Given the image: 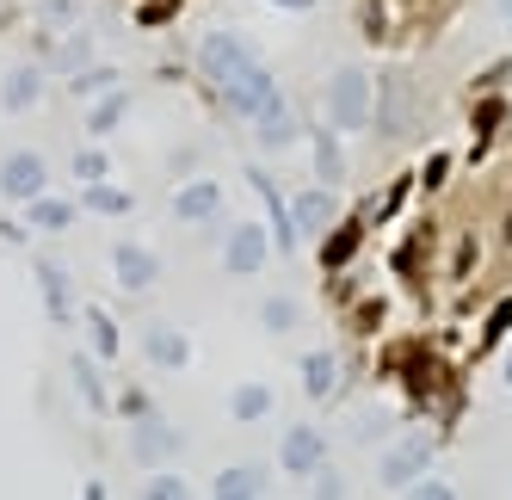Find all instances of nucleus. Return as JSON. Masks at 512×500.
Returning <instances> with one entry per match:
<instances>
[{
	"label": "nucleus",
	"mask_w": 512,
	"mask_h": 500,
	"mask_svg": "<svg viewBox=\"0 0 512 500\" xmlns=\"http://www.w3.org/2000/svg\"><path fill=\"white\" fill-rule=\"evenodd\" d=\"M266 254H278L272 235H266L260 223H241V229H229V241H223V272L253 278V272H266Z\"/></svg>",
	"instance_id": "obj_7"
},
{
	"label": "nucleus",
	"mask_w": 512,
	"mask_h": 500,
	"mask_svg": "<svg viewBox=\"0 0 512 500\" xmlns=\"http://www.w3.org/2000/svg\"><path fill=\"white\" fill-rule=\"evenodd\" d=\"M371 105H377V81L364 75V68H334L327 75V124H334L340 136L352 130H371Z\"/></svg>",
	"instance_id": "obj_2"
},
{
	"label": "nucleus",
	"mask_w": 512,
	"mask_h": 500,
	"mask_svg": "<svg viewBox=\"0 0 512 500\" xmlns=\"http://www.w3.org/2000/svg\"><path fill=\"white\" fill-rule=\"evenodd\" d=\"M99 87H118V68L87 62L81 75H68V99H99Z\"/></svg>",
	"instance_id": "obj_27"
},
{
	"label": "nucleus",
	"mask_w": 512,
	"mask_h": 500,
	"mask_svg": "<svg viewBox=\"0 0 512 500\" xmlns=\"http://www.w3.org/2000/svg\"><path fill=\"white\" fill-rule=\"evenodd\" d=\"M290 217H297V235H303V241L327 235V223H334V192H327V186H309V192H297V204H290Z\"/></svg>",
	"instance_id": "obj_15"
},
{
	"label": "nucleus",
	"mask_w": 512,
	"mask_h": 500,
	"mask_svg": "<svg viewBox=\"0 0 512 500\" xmlns=\"http://www.w3.org/2000/svg\"><path fill=\"white\" fill-rule=\"evenodd\" d=\"M142 359H149L155 371H186L192 365V340L179 328H167V321H155V328L142 334Z\"/></svg>",
	"instance_id": "obj_11"
},
{
	"label": "nucleus",
	"mask_w": 512,
	"mask_h": 500,
	"mask_svg": "<svg viewBox=\"0 0 512 500\" xmlns=\"http://www.w3.org/2000/svg\"><path fill=\"white\" fill-rule=\"evenodd\" d=\"M68 173H75V180H105V149H81L68 161Z\"/></svg>",
	"instance_id": "obj_31"
},
{
	"label": "nucleus",
	"mask_w": 512,
	"mask_h": 500,
	"mask_svg": "<svg viewBox=\"0 0 512 500\" xmlns=\"http://www.w3.org/2000/svg\"><path fill=\"white\" fill-rule=\"evenodd\" d=\"M87 62H93V38H87V31H68V38L50 44V68H62V75H81Z\"/></svg>",
	"instance_id": "obj_23"
},
{
	"label": "nucleus",
	"mask_w": 512,
	"mask_h": 500,
	"mask_svg": "<svg viewBox=\"0 0 512 500\" xmlns=\"http://www.w3.org/2000/svg\"><path fill=\"white\" fill-rule=\"evenodd\" d=\"M81 328H87V340H93V352H99V359H118V321L112 315H105V309H81Z\"/></svg>",
	"instance_id": "obj_25"
},
{
	"label": "nucleus",
	"mask_w": 512,
	"mask_h": 500,
	"mask_svg": "<svg viewBox=\"0 0 512 500\" xmlns=\"http://www.w3.org/2000/svg\"><path fill=\"white\" fill-rule=\"evenodd\" d=\"M112 272H118V291H155L161 284V254L142 241H112Z\"/></svg>",
	"instance_id": "obj_6"
},
{
	"label": "nucleus",
	"mask_w": 512,
	"mask_h": 500,
	"mask_svg": "<svg viewBox=\"0 0 512 500\" xmlns=\"http://www.w3.org/2000/svg\"><path fill=\"white\" fill-rule=\"evenodd\" d=\"M445 173H451V161L432 155V161H426V186H445Z\"/></svg>",
	"instance_id": "obj_37"
},
{
	"label": "nucleus",
	"mask_w": 512,
	"mask_h": 500,
	"mask_svg": "<svg viewBox=\"0 0 512 500\" xmlns=\"http://www.w3.org/2000/svg\"><path fill=\"white\" fill-rule=\"evenodd\" d=\"M506 328H512V297H506V303H494V315H488V340H500Z\"/></svg>",
	"instance_id": "obj_36"
},
{
	"label": "nucleus",
	"mask_w": 512,
	"mask_h": 500,
	"mask_svg": "<svg viewBox=\"0 0 512 500\" xmlns=\"http://www.w3.org/2000/svg\"><path fill=\"white\" fill-rule=\"evenodd\" d=\"M506 389H512V359H506Z\"/></svg>",
	"instance_id": "obj_41"
},
{
	"label": "nucleus",
	"mask_w": 512,
	"mask_h": 500,
	"mask_svg": "<svg viewBox=\"0 0 512 500\" xmlns=\"http://www.w3.org/2000/svg\"><path fill=\"white\" fill-rule=\"evenodd\" d=\"M0 241H31V223H0Z\"/></svg>",
	"instance_id": "obj_38"
},
{
	"label": "nucleus",
	"mask_w": 512,
	"mask_h": 500,
	"mask_svg": "<svg viewBox=\"0 0 512 500\" xmlns=\"http://www.w3.org/2000/svg\"><path fill=\"white\" fill-rule=\"evenodd\" d=\"M81 210H93V217H130V210H136V198H130L118 180H87V198H81Z\"/></svg>",
	"instance_id": "obj_21"
},
{
	"label": "nucleus",
	"mask_w": 512,
	"mask_h": 500,
	"mask_svg": "<svg viewBox=\"0 0 512 500\" xmlns=\"http://www.w3.org/2000/svg\"><path fill=\"white\" fill-rule=\"evenodd\" d=\"M309 488H315V494H346V482H340L334 470H327V463H321V470L309 476Z\"/></svg>",
	"instance_id": "obj_35"
},
{
	"label": "nucleus",
	"mask_w": 512,
	"mask_h": 500,
	"mask_svg": "<svg viewBox=\"0 0 512 500\" xmlns=\"http://www.w3.org/2000/svg\"><path fill=\"white\" fill-rule=\"evenodd\" d=\"M408 494H420V500H451V494H457V488H451V482H445V476H432V470H426V476H420V482H414V488H408Z\"/></svg>",
	"instance_id": "obj_33"
},
{
	"label": "nucleus",
	"mask_w": 512,
	"mask_h": 500,
	"mask_svg": "<svg viewBox=\"0 0 512 500\" xmlns=\"http://www.w3.org/2000/svg\"><path fill=\"white\" fill-rule=\"evenodd\" d=\"M38 99H44V68L38 62L7 68V81H0V112H31Z\"/></svg>",
	"instance_id": "obj_14"
},
{
	"label": "nucleus",
	"mask_w": 512,
	"mask_h": 500,
	"mask_svg": "<svg viewBox=\"0 0 512 500\" xmlns=\"http://www.w3.org/2000/svg\"><path fill=\"white\" fill-rule=\"evenodd\" d=\"M216 210H223V186H216V180H186L167 198L173 223H216Z\"/></svg>",
	"instance_id": "obj_10"
},
{
	"label": "nucleus",
	"mask_w": 512,
	"mask_h": 500,
	"mask_svg": "<svg viewBox=\"0 0 512 500\" xmlns=\"http://www.w3.org/2000/svg\"><path fill=\"white\" fill-rule=\"evenodd\" d=\"M38 192H50V167H44V155L19 149V155L0 161V198H7V204H31Z\"/></svg>",
	"instance_id": "obj_5"
},
{
	"label": "nucleus",
	"mask_w": 512,
	"mask_h": 500,
	"mask_svg": "<svg viewBox=\"0 0 512 500\" xmlns=\"http://www.w3.org/2000/svg\"><path fill=\"white\" fill-rule=\"evenodd\" d=\"M253 136H260V149L278 155V149H297V112H290V99L278 93L260 118H253Z\"/></svg>",
	"instance_id": "obj_12"
},
{
	"label": "nucleus",
	"mask_w": 512,
	"mask_h": 500,
	"mask_svg": "<svg viewBox=\"0 0 512 500\" xmlns=\"http://www.w3.org/2000/svg\"><path fill=\"white\" fill-rule=\"evenodd\" d=\"M401 105H408V75H383V93L371 105V130L401 136Z\"/></svg>",
	"instance_id": "obj_19"
},
{
	"label": "nucleus",
	"mask_w": 512,
	"mask_h": 500,
	"mask_svg": "<svg viewBox=\"0 0 512 500\" xmlns=\"http://www.w3.org/2000/svg\"><path fill=\"white\" fill-rule=\"evenodd\" d=\"M321 463H327V439L315 433V426H290V433H284V445H278V470L309 482V476L321 470Z\"/></svg>",
	"instance_id": "obj_9"
},
{
	"label": "nucleus",
	"mask_w": 512,
	"mask_h": 500,
	"mask_svg": "<svg viewBox=\"0 0 512 500\" xmlns=\"http://www.w3.org/2000/svg\"><path fill=\"white\" fill-rule=\"evenodd\" d=\"M75 217H81V204H75V198H56V192H38V198L25 204V223H31V229H44V235L68 229Z\"/></svg>",
	"instance_id": "obj_18"
},
{
	"label": "nucleus",
	"mask_w": 512,
	"mask_h": 500,
	"mask_svg": "<svg viewBox=\"0 0 512 500\" xmlns=\"http://www.w3.org/2000/svg\"><path fill=\"white\" fill-rule=\"evenodd\" d=\"M179 445H186V433H179L173 420H161V414L130 420V457L142 463V470H161L167 457H179Z\"/></svg>",
	"instance_id": "obj_4"
},
{
	"label": "nucleus",
	"mask_w": 512,
	"mask_h": 500,
	"mask_svg": "<svg viewBox=\"0 0 512 500\" xmlns=\"http://www.w3.org/2000/svg\"><path fill=\"white\" fill-rule=\"evenodd\" d=\"M44 25H50V31L81 25V0H50V7H44Z\"/></svg>",
	"instance_id": "obj_30"
},
{
	"label": "nucleus",
	"mask_w": 512,
	"mask_h": 500,
	"mask_svg": "<svg viewBox=\"0 0 512 500\" xmlns=\"http://www.w3.org/2000/svg\"><path fill=\"white\" fill-rule=\"evenodd\" d=\"M272 476L260 470V463H235V470H216V500H253V494H266Z\"/></svg>",
	"instance_id": "obj_20"
},
{
	"label": "nucleus",
	"mask_w": 512,
	"mask_h": 500,
	"mask_svg": "<svg viewBox=\"0 0 512 500\" xmlns=\"http://www.w3.org/2000/svg\"><path fill=\"white\" fill-rule=\"evenodd\" d=\"M352 247H358V229H352V223H346V229H334V235H327V266L352 260Z\"/></svg>",
	"instance_id": "obj_32"
},
{
	"label": "nucleus",
	"mask_w": 512,
	"mask_h": 500,
	"mask_svg": "<svg viewBox=\"0 0 512 500\" xmlns=\"http://www.w3.org/2000/svg\"><path fill=\"white\" fill-rule=\"evenodd\" d=\"M260 321H266L272 334H290V328H297V321H303V309L290 303V297H266V303H260Z\"/></svg>",
	"instance_id": "obj_28"
},
{
	"label": "nucleus",
	"mask_w": 512,
	"mask_h": 500,
	"mask_svg": "<svg viewBox=\"0 0 512 500\" xmlns=\"http://www.w3.org/2000/svg\"><path fill=\"white\" fill-rule=\"evenodd\" d=\"M315 173H321V186H340L346 180V155H340V130L334 124L315 130Z\"/></svg>",
	"instance_id": "obj_22"
},
{
	"label": "nucleus",
	"mask_w": 512,
	"mask_h": 500,
	"mask_svg": "<svg viewBox=\"0 0 512 500\" xmlns=\"http://www.w3.org/2000/svg\"><path fill=\"white\" fill-rule=\"evenodd\" d=\"M340 389V359L327 346H315V352H303V396L309 402H327Z\"/></svg>",
	"instance_id": "obj_16"
},
{
	"label": "nucleus",
	"mask_w": 512,
	"mask_h": 500,
	"mask_svg": "<svg viewBox=\"0 0 512 500\" xmlns=\"http://www.w3.org/2000/svg\"><path fill=\"white\" fill-rule=\"evenodd\" d=\"M142 494H149V500H179V494H192V482L179 476V470H149V482H142Z\"/></svg>",
	"instance_id": "obj_29"
},
{
	"label": "nucleus",
	"mask_w": 512,
	"mask_h": 500,
	"mask_svg": "<svg viewBox=\"0 0 512 500\" xmlns=\"http://www.w3.org/2000/svg\"><path fill=\"white\" fill-rule=\"evenodd\" d=\"M68 377H75V396L87 408H112V396H105V377H99V352H68Z\"/></svg>",
	"instance_id": "obj_17"
},
{
	"label": "nucleus",
	"mask_w": 512,
	"mask_h": 500,
	"mask_svg": "<svg viewBox=\"0 0 512 500\" xmlns=\"http://www.w3.org/2000/svg\"><path fill=\"white\" fill-rule=\"evenodd\" d=\"M38 291H44V315L56 328H68L75 321V284H68V272L56 260H38Z\"/></svg>",
	"instance_id": "obj_13"
},
{
	"label": "nucleus",
	"mask_w": 512,
	"mask_h": 500,
	"mask_svg": "<svg viewBox=\"0 0 512 500\" xmlns=\"http://www.w3.org/2000/svg\"><path fill=\"white\" fill-rule=\"evenodd\" d=\"M247 186L266 198V210H272V247L278 254H297L303 247V235H297V217H290V204H284V192H278V180L266 167H247Z\"/></svg>",
	"instance_id": "obj_8"
},
{
	"label": "nucleus",
	"mask_w": 512,
	"mask_h": 500,
	"mask_svg": "<svg viewBox=\"0 0 512 500\" xmlns=\"http://www.w3.org/2000/svg\"><path fill=\"white\" fill-rule=\"evenodd\" d=\"M118 408H124V420H142V414H155V402L142 396V389H124V396H118Z\"/></svg>",
	"instance_id": "obj_34"
},
{
	"label": "nucleus",
	"mask_w": 512,
	"mask_h": 500,
	"mask_svg": "<svg viewBox=\"0 0 512 500\" xmlns=\"http://www.w3.org/2000/svg\"><path fill=\"white\" fill-rule=\"evenodd\" d=\"M494 13H500V19H506V25H512V0H494Z\"/></svg>",
	"instance_id": "obj_40"
},
{
	"label": "nucleus",
	"mask_w": 512,
	"mask_h": 500,
	"mask_svg": "<svg viewBox=\"0 0 512 500\" xmlns=\"http://www.w3.org/2000/svg\"><path fill=\"white\" fill-rule=\"evenodd\" d=\"M432 457H438V445H432L426 433H414V439H395V445H389V457L377 463V482L408 494V488H414V482L432 470Z\"/></svg>",
	"instance_id": "obj_3"
},
{
	"label": "nucleus",
	"mask_w": 512,
	"mask_h": 500,
	"mask_svg": "<svg viewBox=\"0 0 512 500\" xmlns=\"http://www.w3.org/2000/svg\"><path fill=\"white\" fill-rule=\"evenodd\" d=\"M229 414H235L241 426H253V420H266V414H272V389H266V383H241L235 396H229Z\"/></svg>",
	"instance_id": "obj_24"
},
{
	"label": "nucleus",
	"mask_w": 512,
	"mask_h": 500,
	"mask_svg": "<svg viewBox=\"0 0 512 500\" xmlns=\"http://www.w3.org/2000/svg\"><path fill=\"white\" fill-rule=\"evenodd\" d=\"M272 7H284V13H315L321 0H272Z\"/></svg>",
	"instance_id": "obj_39"
},
{
	"label": "nucleus",
	"mask_w": 512,
	"mask_h": 500,
	"mask_svg": "<svg viewBox=\"0 0 512 500\" xmlns=\"http://www.w3.org/2000/svg\"><path fill=\"white\" fill-rule=\"evenodd\" d=\"M124 118H130V93L118 87V93H105L93 112H87V130H93V136H105V130H118Z\"/></svg>",
	"instance_id": "obj_26"
},
{
	"label": "nucleus",
	"mask_w": 512,
	"mask_h": 500,
	"mask_svg": "<svg viewBox=\"0 0 512 500\" xmlns=\"http://www.w3.org/2000/svg\"><path fill=\"white\" fill-rule=\"evenodd\" d=\"M198 75H204V81L216 87V99H223L235 118H247V124H253V118H260L266 105L278 99L272 68L247 50L241 31H210V38L198 44Z\"/></svg>",
	"instance_id": "obj_1"
}]
</instances>
